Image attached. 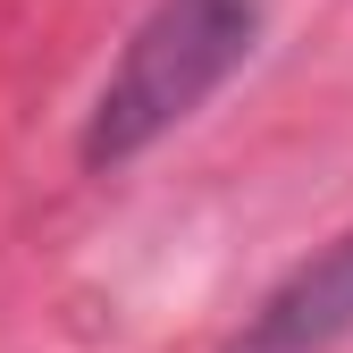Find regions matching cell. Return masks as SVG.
<instances>
[{
	"label": "cell",
	"mask_w": 353,
	"mask_h": 353,
	"mask_svg": "<svg viewBox=\"0 0 353 353\" xmlns=\"http://www.w3.org/2000/svg\"><path fill=\"white\" fill-rule=\"evenodd\" d=\"M345 336H353V236H336L320 261H303L228 353H336Z\"/></svg>",
	"instance_id": "obj_2"
},
{
	"label": "cell",
	"mask_w": 353,
	"mask_h": 353,
	"mask_svg": "<svg viewBox=\"0 0 353 353\" xmlns=\"http://www.w3.org/2000/svg\"><path fill=\"white\" fill-rule=\"evenodd\" d=\"M261 42V0H152L84 118V168H118L185 126Z\"/></svg>",
	"instance_id": "obj_1"
}]
</instances>
